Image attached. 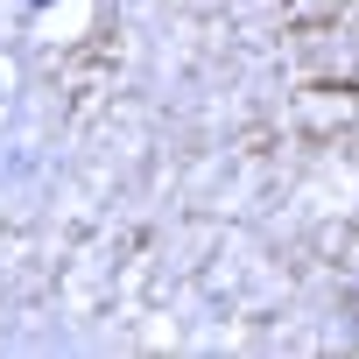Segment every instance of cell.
<instances>
[]
</instances>
